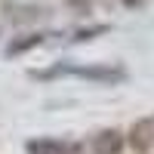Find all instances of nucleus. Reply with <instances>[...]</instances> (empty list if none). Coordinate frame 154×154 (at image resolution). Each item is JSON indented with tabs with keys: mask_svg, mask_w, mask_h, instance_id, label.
Returning <instances> with one entry per match:
<instances>
[{
	"mask_svg": "<svg viewBox=\"0 0 154 154\" xmlns=\"http://www.w3.org/2000/svg\"><path fill=\"white\" fill-rule=\"evenodd\" d=\"M46 40V34H28V37H16L9 46H6V56L12 59V56H22V53H28V49H34V46H40Z\"/></svg>",
	"mask_w": 154,
	"mask_h": 154,
	"instance_id": "obj_5",
	"label": "nucleus"
},
{
	"mask_svg": "<svg viewBox=\"0 0 154 154\" xmlns=\"http://www.w3.org/2000/svg\"><path fill=\"white\" fill-rule=\"evenodd\" d=\"M80 148L59 142V139H31L28 142V154H77Z\"/></svg>",
	"mask_w": 154,
	"mask_h": 154,
	"instance_id": "obj_4",
	"label": "nucleus"
},
{
	"mask_svg": "<svg viewBox=\"0 0 154 154\" xmlns=\"http://www.w3.org/2000/svg\"><path fill=\"white\" fill-rule=\"evenodd\" d=\"M65 3H68V6H74L77 12H86V9H89V0H65Z\"/></svg>",
	"mask_w": 154,
	"mask_h": 154,
	"instance_id": "obj_6",
	"label": "nucleus"
},
{
	"mask_svg": "<svg viewBox=\"0 0 154 154\" xmlns=\"http://www.w3.org/2000/svg\"><path fill=\"white\" fill-rule=\"evenodd\" d=\"M120 3H123V6H130V9H139L145 0H120Z\"/></svg>",
	"mask_w": 154,
	"mask_h": 154,
	"instance_id": "obj_7",
	"label": "nucleus"
},
{
	"mask_svg": "<svg viewBox=\"0 0 154 154\" xmlns=\"http://www.w3.org/2000/svg\"><path fill=\"white\" fill-rule=\"evenodd\" d=\"M34 80H56V77H77V80H89V83H120L126 80L123 68L114 65H56L49 71H34Z\"/></svg>",
	"mask_w": 154,
	"mask_h": 154,
	"instance_id": "obj_1",
	"label": "nucleus"
},
{
	"mask_svg": "<svg viewBox=\"0 0 154 154\" xmlns=\"http://www.w3.org/2000/svg\"><path fill=\"white\" fill-rule=\"evenodd\" d=\"M123 145H126V133L102 130V133H96L93 142H89V151L93 154H123Z\"/></svg>",
	"mask_w": 154,
	"mask_h": 154,
	"instance_id": "obj_3",
	"label": "nucleus"
},
{
	"mask_svg": "<svg viewBox=\"0 0 154 154\" xmlns=\"http://www.w3.org/2000/svg\"><path fill=\"white\" fill-rule=\"evenodd\" d=\"M126 145H130L136 154H151L154 151V117L136 120L133 130L126 133Z\"/></svg>",
	"mask_w": 154,
	"mask_h": 154,
	"instance_id": "obj_2",
	"label": "nucleus"
}]
</instances>
